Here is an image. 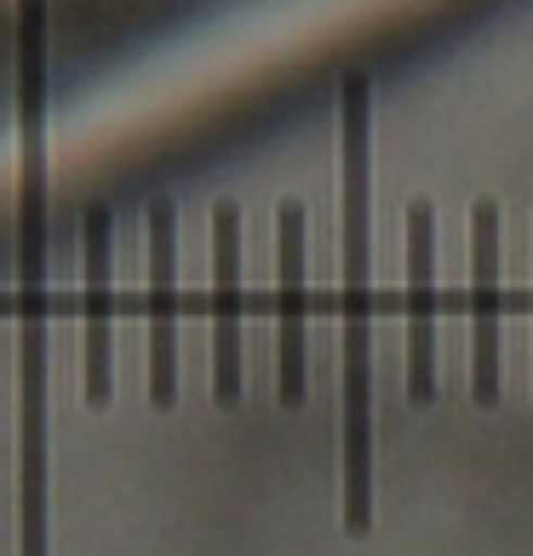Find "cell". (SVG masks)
Returning a JSON list of instances; mask_svg holds the SVG:
<instances>
[{"label":"cell","instance_id":"obj_2","mask_svg":"<svg viewBox=\"0 0 533 556\" xmlns=\"http://www.w3.org/2000/svg\"><path fill=\"white\" fill-rule=\"evenodd\" d=\"M339 327H344V528L373 522V87L351 75L339 87Z\"/></svg>","mask_w":533,"mask_h":556},{"label":"cell","instance_id":"obj_5","mask_svg":"<svg viewBox=\"0 0 533 556\" xmlns=\"http://www.w3.org/2000/svg\"><path fill=\"white\" fill-rule=\"evenodd\" d=\"M470 396H499V213L470 207Z\"/></svg>","mask_w":533,"mask_h":556},{"label":"cell","instance_id":"obj_4","mask_svg":"<svg viewBox=\"0 0 533 556\" xmlns=\"http://www.w3.org/2000/svg\"><path fill=\"white\" fill-rule=\"evenodd\" d=\"M304 316H310V299H304V207L299 201H281L276 213V396L281 407L304 402Z\"/></svg>","mask_w":533,"mask_h":556},{"label":"cell","instance_id":"obj_7","mask_svg":"<svg viewBox=\"0 0 533 556\" xmlns=\"http://www.w3.org/2000/svg\"><path fill=\"white\" fill-rule=\"evenodd\" d=\"M150 402H178V218L150 207Z\"/></svg>","mask_w":533,"mask_h":556},{"label":"cell","instance_id":"obj_3","mask_svg":"<svg viewBox=\"0 0 533 556\" xmlns=\"http://www.w3.org/2000/svg\"><path fill=\"white\" fill-rule=\"evenodd\" d=\"M407 402H436V207H407Z\"/></svg>","mask_w":533,"mask_h":556},{"label":"cell","instance_id":"obj_8","mask_svg":"<svg viewBox=\"0 0 533 556\" xmlns=\"http://www.w3.org/2000/svg\"><path fill=\"white\" fill-rule=\"evenodd\" d=\"M87 241H80V264H87V299H80V316H87V402L104 407L115 390V281H110V213L92 207L87 213Z\"/></svg>","mask_w":533,"mask_h":556},{"label":"cell","instance_id":"obj_6","mask_svg":"<svg viewBox=\"0 0 533 556\" xmlns=\"http://www.w3.org/2000/svg\"><path fill=\"white\" fill-rule=\"evenodd\" d=\"M213 396L241 402V207L213 213Z\"/></svg>","mask_w":533,"mask_h":556},{"label":"cell","instance_id":"obj_1","mask_svg":"<svg viewBox=\"0 0 533 556\" xmlns=\"http://www.w3.org/2000/svg\"><path fill=\"white\" fill-rule=\"evenodd\" d=\"M47 0H17V556H47Z\"/></svg>","mask_w":533,"mask_h":556}]
</instances>
